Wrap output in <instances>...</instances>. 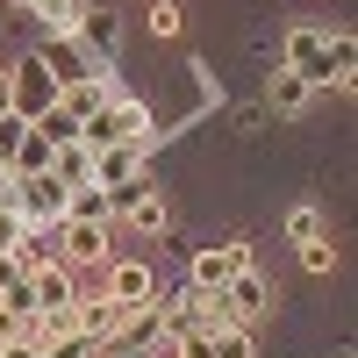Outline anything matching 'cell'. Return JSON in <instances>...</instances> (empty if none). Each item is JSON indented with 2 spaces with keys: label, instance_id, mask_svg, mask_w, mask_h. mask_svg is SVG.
<instances>
[{
  "label": "cell",
  "instance_id": "d4e9b609",
  "mask_svg": "<svg viewBox=\"0 0 358 358\" xmlns=\"http://www.w3.org/2000/svg\"><path fill=\"white\" fill-rule=\"evenodd\" d=\"M179 29H187V15H179L172 0H158V8H151V36H179Z\"/></svg>",
  "mask_w": 358,
  "mask_h": 358
},
{
  "label": "cell",
  "instance_id": "83f0119b",
  "mask_svg": "<svg viewBox=\"0 0 358 358\" xmlns=\"http://www.w3.org/2000/svg\"><path fill=\"white\" fill-rule=\"evenodd\" d=\"M0 358H43V351L29 344V337H15V344H0Z\"/></svg>",
  "mask_w": 358,
  "mask_h": 358
},
{
  "label": "cell",
  "instance_id": "7402d4cb",
  "mask_svg": "<svg viewBox=\"0 0 358 358\" xmlns=\"http://www.w3.org/2000/svg\"><path fill=\"white\" fill-rule=\"evenodd\" d=\"M22 229H29V222H22V208H15V187H0V251H15Z\"/></svg>",
  "mask_w": 358,
  "mask_h": 358
},
{
  "label": "cell",
  "instance_id": "603a6c76",
  "mask_svg": "<svg viewBox=\"0 0 358 358\" xmlns=\"http://www.w3.org/2000/svg\"><path fill=\"white\" fill-rule=\"evenodd\" d=\"M301 265H308L315 280H322V273H337V244H330V236H315V244H301Z\"/></svg>",
  "mask_w": 358,
  "mask_h": 358
},
{
  "label": "cell",
  "instance_id": "4fadbf2b",
  "mask_svg": "<svg viewBox=\"0 0 358 358\" xmlns=\"http://www.w3.org/2000/svg\"><path fill=\"white\" fill-rule=\"evenodd\" d=\"M29 294H36V315H72V301H79L72 265H43V273H29Z\"/></svg>",
  "mask_w": 358,
  "mask_h": 358
},
{
  "label": "cell",
  "instance_id": "5b68a950",
  "mask_svg": "<svg viewBox=\"0 0 358 358\" xmlns=\"http://www.w3.org/2000/svg\"><path fill=\"white\" fill-rule=\"evenodd\" d=\"M57 265H115V251H108V222H65V236H57Z\"/></svg>",
  "mask_w": 358,
  "mask_h": 358
},
{
  "label": "cell",
  "instance_id": "52a82bcc",
  "mask_svg": "<svg viewBox=\"0 0 358 358\" xmlns=\"http://www.w3.org/2000/svg\"><path fill=\"white\" fill-rule=\"evenodd\" d=\"M108 301L115 308H151V294H158V273H151V265H143V258H115L108 265Z\"/></svg>",
  "mask_w": 358,
  "mask_h": 358
},
{
  "label": "cell",
  "instance_id": "3957f363",
  "mask_svg": "<svg viewBox=\"0 0 358 358\" xmlns=\"http://www.w3.org/2000/svg\"><path fill=\"white\" fill-rule=\"evenodd\" d=\"M108 215H122V222H136L143 236H158V229L172 222V208H165V194H158V187L129 179V187H115V194H108Z\"/></svg>",
  "mask_w": 358,
  "mask_h": 358
},
{
  "label": "cell",
  "instance_id": "cb8c5ba5",
  "mask_svg": "<svg viewBox=\"0 0 358 358\" xmlns=\"http://www.w3.org/2000/svg\"><path fill=\"white\" fill-rule=\"evenodd\" d=\"M287 229H294V244H315V236H322V215H315V208H294Z\"/></svg>",
  "mask_w": 358,
  "mask_h": 358
},
{
  "label": "cell",
  "instance_id": "7a4b0ae2",
  "mask_svg": "<svg viewBox=\"0 0 358 358\" xmlns=\"http://www.w3.org/2000/svg\"><path fill=\"white\" fill-rule=\"evenodd\" d=\"M57 94H65V86L50 79V65L36 50L22 57V65H8V115H22V122H43V115L57 108Z\"/></svg>",
  "mask_w": 358,
  "mask_h": 358
},
{
  "label": "cell",
  "instance_id": "7c38bea8",
  "mask_svg": "<svg viewBox=\"0 0 358 358\" xmlns=\"http://www.w3.org/2000/svg\"><path fill=\"white\" fill-rule=\"evenodd\" d=\"M129 179H143V143H108V151H94V187L101 194L129 187Z\"/></svg>",
  "mask_w": 358,
  "mask_h": 358
},
{
  "label": "cell",
  "instance_id": "277c9868",
  "mask_svg": "<svg viewBox=\"0 0 358 358\" xmlns=\"http://www.w3.org/2000/svg\"><path fill=\"white\" fill-rule=\"evenodd\" d=\"M122 315H129V308H115L108 294H79V301H72V337H79L86 351H101V344H115Z\"/></svg>",
  "mask_w": 358,
  "mask_h": 358
},
{
  "label": "cell",
  "instance_id": "44dd1931",
  "mask_svg": "<svg viewBox=\"0 0 358 358\" xmlns=\"http://www.w3.org/2000/svg\"><path fill=\"white\" fill-rule=\"evenodd\" d=\"M65 222H108V194H101V187H79V194L65 201Z\"/></svg>",
  "mask_w": 358,
  "mask_h": 358
},
{
  "label": "cell",
  "instance_id": "e0dca14e",
  "mask_svg": "<svg viewBox=\"0 0 358 358\" xmlns=\"http://www.w3.org/2000/svg\"><path fill=\"white\" fill-rule=\"evenodd\" d=\"M50 179H65L72 194H79V187H94V151H86L79 136H72V143H57V151H50Z\"/></svg>",
  "mask_w": 358,
  "mask_h": 358
},
{
  "label": "cell",
  "instance_id": "4316f807",
  "mask_svg": "<svg viewBox=\"0 0 358 358\" xmlns=\"http://www.w3.org/2000/svg\"><path fill=\"white\" fill-rule=\"evenodd\" d=\"M43 358H86V344L79 337H57V344H43Z\"/></svg>",
  "mask_w": 358,
  "mask_h": 358
},
{
  "label": "cell",
  "instance_id": "9c48e42d",
  "mask_svg": "<svg viewBox=\"0 0 358 358\" xmlns=\"http://www.w3.org/2000/svg\"><path fill=\"white\" fill-rule=\"evenodd\" d=\"M222 315L236 322V330H251L258 315H273V287H265L258 273H236V280L222 287Z\"/></svg>",
  "mask_w": 358,
  "mask_h": 358
},
{
  "label": "cell",
  "instance_id": "ffe728a7",
  "mask_svg": "<svg viewBox=\"0 0 358 358\" xmlns=\"http://www.w3.org/2000/svg\"><path fill=\"white\" fill-rule=\"evenodd\" d=\"M251 330H236V322H222V330H208V358H251Z\"/></svg>",
  "mask_w": 358,
  "mask_h": 358
},
{
  "label": "cell",
  "instance_id": "30bf717a",
  "mask_svg": "<svg viewBox=\"0 0 358 358\" xmlns=\"http://www.w3.org/2000/svg\"><path fill=\"white\" fill-rule=\"evenodd\" d=\"M108 101H115V86H108V72H94V79H79V86L57 94V115H65L72 129H86L94 115H108Z\"/></svg>",
  "mask_w": 358,
  "mask_h": 358
},
{
  "label": "cell",
  "instance_id": "ba28073f",
  "mask_svg": "<svg viewBox=\"0 0 358 358\" xmlns=\"http://www.w3.org/2000/svg\"><path fill=\"white\" fill-rule=\"evenodd\" d=\"M236 273H251V244H215V251H194V287H201V294H222Z\"/></svg>",
  "mask_w": 358,
  "mask_h": 358
},
{
  "label": "cell",
  "instance_id": "8fae6325",
  "mask_svg": "<svg viewBox=\"0 0 358 358\" xmlns=\"http://www.w3.org/2000/svg\"><path fill=\"white\" fill-rule=\"evenodd\" d=\"M36 57L50 65V79H57V86H79V79H94V72H101V65H94V50H79L72 36H43V43H36Z\"/></svg>",
  "mask_w": 358,
  "mask_h": 358
},
{
  "label": "cell",
  "instance_id": "d6986e66",
  "mask_svg": "<svg viewBox=\"0 0 358 358\" xmlns=\"http://www.w3.org/2000/svg\"><path fill=\"white\" fill-rule=\"evenodd\" d=\"M79 8H94V0H22V15H36V22L50 29V36H72Z\"/></svg>",
  "mask_w": 358,
  "mask_h": 358
},
{
  "label": "cell",
  "instance_id": "2e32d148",
  "mask_svg": "<svg viewBox=\"0 0 358 358\" xmlns=\"http://www.w3.org/2000/svg\"><path fill=\"white\" fill-rule=\"evenodd\" d=\"M115 36H122V29H115V8H79V22H72V43L79 50H115Z\"/></svg>",
  "mask_w": 358,
  "mask_h": 358
},
{
  "label": "cell",
  "instance_id": "9a60e30c",
  "mask_svg": "<svg viewBox=\"0 0 358 358\" xmlns=\"http://www.w3.org/2000/svg\"><path fill=\"white\" fill-rule=\"evenodd\" d=\"M50 151H57V143H50L36 122H29L22 143H15V158H8V179H43V172H50Z\"/></svg>",
  "mask_w": 358,
  "mask_h": 358
},
{
  "label": "cell",
  "instance_id": "6da1fadb",
  "mask_svg": "<svg viewBox=\"0 0 358 358\" xmlns=\"http://www.w3.org/2000/svg\"><path fill=\"white\" fill-rule=\"evenodd\" d=\"M351 57H358V43H351V29H337V36H322V29H308V22H294L287 29V43H280V65L287 72H301L308 86H322L330 79L337 94H351Z\"/></svg>",
  "mask_w": 358,
  "mask_h": 358
},
{
  "label": "cell",
  "instance_id": "5bb4252c",
  "mask_svg": "<svg viewBox=\"0 0 358 358\" xmlns=\"http://www.w3.org/2000/svg\"><path fill=\"white\" fill-rule=\"evenodd\" d=\"M308 94H315V86L301 79V72H273V79H265V115H280V122H294V115H308Z\"/></svg>",
  "mask_w": 358,
  "mask_h": 358
},
{
  "label": "cell",
  "instance_id": "f1b7e54d",
  "mask_svg": "<svg viewBox=\"0 0 358 358\" xmlns=\"http://www.w3.org/2000/svg\"><path fill=\"white\" fill-rule=\"evenodd\" d=\"M0 115H8V65H0Z\"/></svg>",
  "mask_w": 358,
  "mask_h": 358
},
{
  "label": "cell",
  "instance_id": "484cf974",
  "mask_svg": "<svg viewBox=\"0 0 358 358\" xmlns=\"http://www.w3.org/2000/svg\"><path fill=\"white\" fill-rule=\"evenodd\" d=\"M22 115H0V172H8V158H15V143H22Z\"/></svg>",
  "mask_w": 358,
  "mask_h": 358
},
{
  "label": "cell",
  "instance_id": "ac0fdd59",
  "mask_svg": "<svg viewBox=\"0 0 358 358\" xmlns=\"http://www.w3.org/2000/svg\"><path fill=\"white\" fill-rule=\"evenodd\" d=\"M108 129H115V143H151V108L143 101H108Z\"/></svg>",
  "mask_w": 358,
  "mask_h": 358
},
{
  "label": "cell",
  "instance_id": "8992f818",
  "mask_svg": "<svg viewBox=\"0 0 358 358\" xmlns=\"http://www.w3.org/2000/svg\"><path fill=\"white\" fill-rule=\"evenodd\" d=\"M65 201H72V187H65V179H15V208H22V222L29 229H36V222H57V215H65Z\"/></svg>",
  "mask_w": 358,
  "mask_h": 358
}]
</instances>
